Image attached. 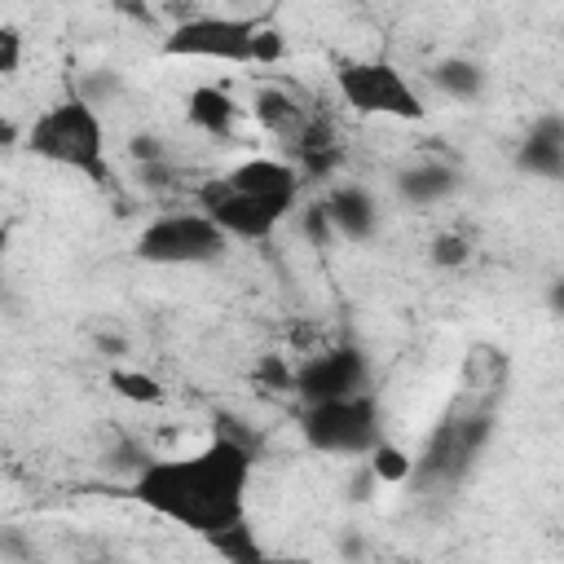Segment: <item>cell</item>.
<instances>
[{
  "mask_svg": "<svg viewBox=\"0 0 564 564\" xmlns=\"http://www.w3.org/2000/svg\"><path fill=\"white\" fill-rule=\"evenodd\" d=\"M150 458H154V454H150L141 441L119 436V445H115L110 454H101V467H106V471H115V476H123V480L132 485V480H137V471H141Z\"/></svg>",
  "mask_w": 564,
  "mask_h": 564,
  "instance_id": "cell-22",
  "label": "cell"
},
{
  "mask_svg": "<svg viewBox=\"0 0 564 564\" xmlns=\"http://www.w3.org/2000/svg\"><path fill=\"white\" fill-rule=\"evenodd\" d=\"M339 551H344V555H348V560H357V555H361V551H366V546H361V538H357V533H352V529H348V533H344V538H339Z\"/></svg>",
  "mask_w": 564,
  "mask_h": 564,
  "instance_id": "cell-32",
  "label": "cell"
},
{
  "mask_svg": "<svg viewBox=\"0 0 564 564\" xmlns=\"http://www.w3.org/2000/svg\"><path fill=\"white\" fill-rule=\"evenodd\" d=\"M520 176H538V181H560L564 176V119L555 110L538 115L529 123V132L516 141L511 154Z\"/></svg>",
  "mask_w": 564,
  "mask_h": 564,
  "instance_id": "cell-13",
  "label": "cell"
},
{
  "mask_svg": "<svg viewBox=\"0 0 564 564\" xmlns=\"http://www.w3.org/2000/svg\"><path fill=\"white\" fill-rule=\"evenodd\" d=\"M0 564H40V551L22 529H0Z\"/></svg>",
  "mask_w": 564,
  "mask_h": 564,
  "instance_id": "cell-26",
  "label": "cell"
},
{
  "mask_svg": "<svg viewBox=\"0 0 564 564\" xmlns=\"http://www.w3.org/2000/svg\"><path fill=\"white\" fill-rule=\"evenodd\" d=\"M207 546H212L225 564H251V560H260V555H264V546H260V538H256L251 520H238V524H229V529L212 533V538H207Z\"/></svg>",
  "mask_w": 564,
  "mask_h": 564,
  "instance_id": "cell-18",
  "label": "cell"
},
{
  "mask_svg": "<svg viewBox=\"0 0 564 564\" xmlns=\"http://www.w3.org/2000/svg\"><path fill=\"white\" fill-rule=\"evenodd\" d=\"M291 392L300 397V405H322V401L370 392V357L357 344L322 348V352H313L295 366Z\"/></svg>",
  "mask_w": 564,
  "mask_h": 564,
  "instance_id": "cell-9",
  "label": "cell"
},
{
  "mask_svg": "<svg viewBox=\"0 0 564 564\" xmlns=\"http://www.w3.org/2000/svg\"><path fill=\"white\" fill-rule=\"evenodd\" d=\"M471 238L467 234H458V229H445V234H436L432 242H427V260L436 264V269H463L467 260H471Z\"/></svg>",
  "mask_w": 564,
  "mask_h": 564,
  "instance_id": "cell-21",
  "label": "cell"
},
{
  "mask_svg": "<svg viewBox=\"0 0 564 564\" xmlns=\"http://www.w3.org/2000/svg\"><path fill=\"white\" fill-rule=\"evenodd\" d=\"M427 79H432V88L445 93L449 101H476V97L485 93V84H489L485 66H480L476 57H463V53L436 57V62L427 66Z\"/></svg>",
  "mask_w": 564,
  "mask_h": 564,
  "instance_id": "cell-16",
  "label": "cell"
},
{
  "mask_svg": "<svg viewBox=\"0 0 564 564\" xmlns=\"http://www.w3.org/2000/svg\"><path fill=\"white\" fill-rule=\"evenodd\" d=\"M498 427V405L471 397L458 388V397L449 401V410L441 414V423L427 432L423 449L414 454V471L410 485L419 489H454L471 476V467L480 463L485 445L494 441Z\"/></svg>",
  "mask_w": 564,
  "mask_h": 564,
  "instance_id": "cell-2",
  "label": "cell"
},
{
  "mask_svg": "<svg viewBox=\"0 0 564 564\" xmlns=\"http://www.w3.org/2000/svg\"><path fill=\"white\" fill-rule=\"evenodd\" d=\"M317 198L326 207V220H330L335 238H344V242H370L379 234V203H375V194L361 181H335Z\"/></svg>",
  "mask_w": 564,
  "mask_h": 564,
  "instance_id": "cell-11",
  "label": "cell"
},
{
  "mask_svg": "<svg viewBox=\"0 0 564 564\" xmlns=\"http://www.w3.org/2000/svg\"><path fill=\"white\" fill-rule=\"evenodd\" d=\"M84 564H119V560H110V555H101V560H84Z\"/></svg>",
  "mask_w": 564,
  "mask_h": 564,
  "instance_id": "cell-36",
  "label": "cell"
},
{
  "mask_svg": "<svg viewBox=\"0 0 564 564\" xmlns=\"http://www.w3.org/2000/svg\"><path fill=\"white\" fill-rule=\"evenodd\" d=\"M366 471L375 476V485H410V471H414V458L392 445V441H379L370 454H366Z\"/></svg>",
  "mask_w": 564,
  "mask_h": 564,
  "instance_id": "cell-20",
  "label": "cell"
},
{
  "mask_svg": "<svg viewBox=\"0 0 564 564\" xmlns=\"http://www.w3.org/2000/svg\"><path fill=\"white\" fill-rule=\"evenodd\" d=\"M300 436L317 454H339V458H366L383 441V414L375 392L322 401L300 410Z\"/></svg>",
  "mask_w": 564,
  "mask_h": 564,
  "instance_id": "cell-6",
  "label": "cell"
},
{
  "mask_svg": "<svg viewBox=\"0 0 564 564\" xmlns=\"http://www.w3.org/2000/svg\"><path fill=\"white\" fill-rule=\"evenodd\" d=\"M13 141H18V128L9 119H0V145H13Z\"/></svg>",
  "mask_w": 564,
  "mask_h": 564,
  "instance_id": "cell-34",
  "label": "cell"
},
{
  "mask_svg": "<svg viewBox=\"0 0 564 564\" xmlns=\"http://www.w3.org/2000/svg\"><path fill=\"white\" fill-rule=\"evenodd\" d=\"M137 181H141L145 189H167V185H176V163H172V159L145 163V167H137Z\"/></svg>",
  "mask_w": 564,
  "mask_h": 564,
  "instance_id": "cell-29",
  "label": "cell"
},
{
  "mask_svg": "<svg viewBox=\"0 0 564 564\" xmlns=\"http://www.w3.org/2000/svg\"><path fill=\"white\" fill-rule=\"evenodd\" d=\"M106 383L123 397V401H132V405H163L167 401V388L154 379V375H145V370H128V366H110V375H106Z\"/></svg>",
  "mask_w": 564,
  "mask_h": 564,
  "instance_id": "cell-19",
  "label": "cell"
},
{
  "mask_svg": "<svg viewBox=\"0 0 564 564\" xmlns=\"http://www.w3.org/2000/svg\"><path fill=\"white\" fill-rule=\"evenodd\" d=\"M251 471H256L251 449H242L225 436H212L194 454L150 458L137 471V480L128 485V494L145 511H154L198 538H212V533L247 520Z\"/></svg>",
  "mask_w": 564,
  "mask_h": 564,
  "instance_id": "cell-1",
  "label": "cell"
},
{
  "mask_svg": "<svg viewBox=\"0 0 564 564\" xmlns=\"http://www.w3.org/2000/svg\"><path fill=\"white\" fill-rule=\"evenodd\" d=\"M335 88H339L344 106H352L357 115L419 123L423 110H427L423 97L414 93V84L405 79V70L392 66L388 57H344V62H335Z\"/></svg>",
  "mask_w": 564,
  "mask_h": 564,
  "instance_id": "cell-5",
  "label": "cell"
},
{
  "mask_svg": "<svg viewBox=\"0 0 564 564\" xmlns=\"http://www.w3.org/2000/svg\"><path fill=\"white\" fill-rule=\"evenodd\" d=\"M220 181H225L234 194L273 198V203H286V207H300V194H304L300 172H295L286 159H264V154L234 163L229 172H220Z\"/></svg>",
  "mask_w": 564,
  "mask_h": 564,
  "instance_id": "cell-10",
  "label": "cell"
},
{
  "mask_svg": "<svg viewBox=\"0 0 564 564\" xmlns=\"http://www.w3.org/2000/svg\"><path fill=\"white\" fill-rule=\"evenodd\" d=\"M93 348H97L101 357H110V361H115V357H123V352H128V339H123V335H115V330H101V335L93 339Z\"/></svg>",
  "mask_w": 564,
  "mask_h": 564,
  "instance_id": "cell-30",
  "label": "cell"
},
{
  "mask_svg": "<svg viewBox=\"0 0 564 564\" xmlns=\"http://www.w3.org/2000/svg\"><path fill=\"white\" fill-rule=\"evenodd\" d=\"M256 18H234V13H189L176 18V26L163 35L167 57H194V62H229V66H251V40H256Z\"/></svg>",
  "mask_w": 564,
  "mask_h": 564,
  "instance_id": "cell-7",
  "label": "cell"
},
{
  "mask_svg": "<svg viewBox=\"0 0 564 564\" xmlns=\"http://www.w3.org/2000/svg\"><path fill=\"white\" fill-rule=\"evenodd\" d=\"M22 145H26V154H35L44 163H57V167H70V172L88 176L93 185H106L110 181L106 123L75 93H66L44 115H35L31 128L22 132Z\"/></svg>",
  "mask_w": 564,
  "mask_h": 564,
  "instance_id": "cell-3",
  "label": "cell"
},
{
  "mask_svg": "<svg viewBox=\"0 0 564 564\" xmlns=\"http://www.w3.org/2000/svg\"><path fill=\"white\" fill-rule=\"evenodd\" d=\"M392 189H397V198H401L405 207H436V203H449V198L463 189V172H458V163L419 154V159H410L405 167H397Z\"/></svg>",
  "mask_w": 564,
  "mask_h": 564,
  "instance_id": "cell-12",
  "label": "cell"
},
{
  "mask_svg": "<svg viewBox=\"0 0 564 564\" xmlns=\"http://www.w3.org/2000/svg\"><path fill=\"white\" fill-rule=\"evenodd\" d=\"M251 564H313V560H308V555H269V551H264V555L251 560Z\"/></svg>",
  "mask_w": 564,
  "mask_h": 564,
  "instance_id": "cell-33",
  "label": "cell"
},
{
  "mask_svg": "<svg viewBox=\"0 0 564 564\" xmlns=\"http://www.w3.org/2000/svg\"><path fill=\"white\" fill-rule=\"evenodd\" d=\"M238 115H242V106H238L220 84H198V88L185 97V123L198 128L203 137H216V141L234 137Z\"/></svg>",
  "mask_w": 564,
  "mask_h": 564,
  "instance_id": "cell-15",
  "label": "cell"
},
{
  "mask_svg": "<svg viewBox=\"0 0 564 564\" xmlns=\"http://www.w3.org/2000/svg\"><path fill=\"white\" fill-rule=\"evenodd\" d=\"M300 234H304L313 247H330V242H335V229H330V220H326L322 198H308V203L300 207Z\"/></svg>",
  "mask_w": 564,
  "mask_h": 564,
  "instance_id": "cell-23",
  "label": "cell"
},
{
  "mask_svg": "<svg viewBox=\"0 0 564 564\" xmlns=\"http://www.w3.org/2000/svg\"><path fill=\"white\" fill-rule=\"evenodd\" d=\"M291 366L282 361V352H264L256 366H251V379L260 383V388H269V392H282V388H291Z\"/></svg>",
  "mask_w": 564,
  "mask_h": 564,
  "instance_id": "cell-24",
  "label": "cell"
},
{
  "mask_svg": "<svg viewBox=\"0 0 564 564\" xmlns=\"http://www.w3.org/2000/svg\"><path fill=\"white\" fill-rule=\"evenodd\" d=\"M370 489H375V476L361 467V471H357V480H348V498H352V502H366V498H370Z\"/></svg>",
  "mask_w": 564,
  "mask_h": 564,
  "instance_id": "cell-31",
  "label": "cell"
},
{
  "mask_svg": "<svg viewBox=\"0 0 564 564\" xmlns=\"http://www.w3.org/2000/svg\"><path fill=\"white\" fill-rule=\"evenodd\" d=\"M22 53H26V40H22V31H18L13 22H0V79L18 75V66H22Z\"/></svg>",
  "mask_w": 564,
  "mask_h": 564,
  "instance_id": "cell-27",
  "label": "cell"
},
{
  "mask_svg": "<svg viewBox=\"0 0 564 564\" xmlns=\"http://www.w3.org/2000/svg\"><path fill=\"white\" fill-rule=\"evenodd\" d=\"M317 115V106L308 101V97H300L295 88H282V84H264V88H256V97H251V119L269 132V137H278V141H295L300 132H304V123Z\"/></svg>",
  "mask_w": 564,
  "mask_h": 564,
  "instance_id": "cell-14",
  "label": "cell"
},
{
  "mask_svg": "<svg viewBox=\"0 0 564 564\" xmlns=\"http://www.w3.org/2000/svg\"><path fill=\"white\" fill-rule=\"evenodd\" d=\"M198 212L234 242H269L273 238V229L295 212V207H286V203H273V198H251V194H234L220 176H207L203 185H198Z\"/></svg>",
  "mask_w": 564,
  "mask_h": 564,
  "instance_id": "cell-8",
  "label": "cell"
},
{
  "mask_svg": "<svg viewBox=\"0 0 564 564\" xmlns=\"http://www.w3.org/2000/svg\"><path fill=\"white\" fill-rule=\"evenodd\" d=\"M132 256L141 264H159V269H207L229 256V238L198 207L163 212L137 234Z\"/></svg>",
  "mask_w": 564,
  "mask_h": 564,
  "instance_id": "cell-4",
  "label": "cell"
},
{
  "mask_svg": "<svg viewBox=\"0 0 564 564\" xmlns=\"http://www.w3.org/2000/svg\"><path fill=\"white\" fill-rule=\"evenodd\" d=\"M9 242H13V229L0 225V264H4V256H9Z\"/></svg>",
  "mask_w": 564,
  "mask_h": 564,
  "instance_id": "cell-35",
  "label": "cell"
},
{
  "mask_svg": "<svg viewBox=\"0 0 564 564\" xmlns=\"http://www.w3.org/2000/svg\"><path fill=\"white\" fill-rule=\"evenodd\" d=\"M128 154H132V163H137V167L172 159V150H167V141H163L159 132H132V141H128Z\"/></svg>",
  "mask_w": 564,
  "mask_h": 564,
  "instance_id": "cell-28",
  "label": "cell"
},
{
  "mask_svg": "<svg viewBox=\"0 0 564 564\" xmlns=\"http://www.w3.org/2000/svg\"><path fill=\"white\" fill-rule=\"evenodd\" d=\"M286 57V40L282 31L273 26H256V40H251V66H273Z\"/></svg>",
  "mask_w": 564,
  "mask_h": 564,
  "instance_id": "cell-25",
  "label": "cell"
},
{
  "mask_svg": "<svg viewBox=\"0 0 564 564\" xmlns=\"http://www.w3.org/2000/svg\"><path fill=\"white\" fill-rule=\"evenodd\" d=\"M84 106H93L97 115H101V106H115L123 93H128V84H123V75L115 70V66H93V70H84L79 79H75V88H70Z\"/></svg>",
  "mask_w": 564,
  "mask_h": 564,
  "instance_id": "cell-17",
  "label": "cell"
}]
</instances>
